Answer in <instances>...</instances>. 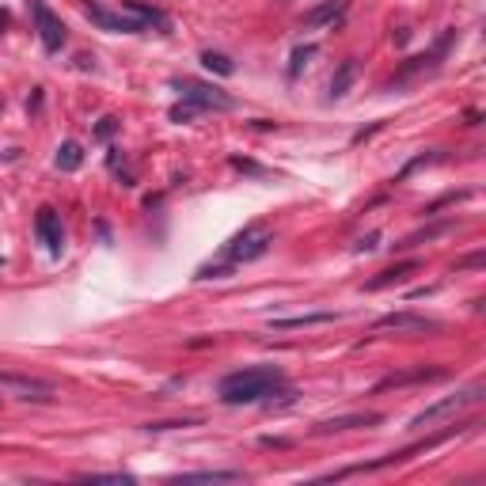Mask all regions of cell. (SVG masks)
<instances>
[{"mask_svg":"<svg viewBox=\"0 0 486 486\" xmlns=\"http://www.w3.org/2000/svg\"><path fill=\"white\" fill-rule=\"evenodd\" d=\"M278 387H285L281 369H274V364H255V369L228 372V376L217 384V392H221V403L243 407V403H262L266 395H274Z\"/></svg>","mask_w":486,"mask_h":486,"instance_id":"obj_1","label":"cell"},{"mask_svg":"<svg viewBox=\"0 0 486 486\" xmlns=\"http://www.w3.org/2000/svg\"><path fill=\"white\" fill-rule=\"evenodd\" d=\"M483 399H486V387L483 384L467 387V392H456V395H444V399H437L433 407L418 410V414L410 418V429H426L433 422H444V418H456V414H464L467 407H475V403H483Z\"/></svg>","mask_w":486,"mask_h":486,"instance_id":"obj_2","label":"cell"},{"mask_svg":"<svg viewBox=\"0 0 486 486\" xmlns=\"http://www.w3.org/2000/svg\"><path fill=\"white\" fill-rule=\"evenodd\" d=\"M270 243H274V236L266 232V224H247L240 236H232L228 243H224L221 258H224V262H232V266L255 262V258H262L266 251H270Z\"/></svg>","mask_w":486,"mask_h":486,"instance_id":"obj_3","label":"cell"},{"mask_svg":"<svg viewBox=\"0 0 486 486\" xmlns=\"http://www.w3.org/2000/svg\"><path fill=\"white\" fill-rule=\"evenodd\" d=\"M384 330L403 335V338H418V335H437V330H444V323L433 319V315H418V312H387L372 323V335H384Z\"/></svg>","mask_w":486,"mask_h":486,"instance_id":"obj_4","label":"cell"},{"mask_svg":"<svg viewBox=\"0 0 486 486\" xmlns=\"http://www.w3.org/2000/svg\"><path fill=\"white\" fill-rule=\"evenodd\" d=\"M0 399L50 403L53 399V384L50 380H35V376H19V372H0Z\"/></svg>","mask_w":486,"mask_h":486,"instance_id":"obj_5","label":"cell"},{"mask_svg":"<svg viewBox=\"0 0 486 486\" xmlns=\"http://www.w3.org/2000/svg\"><path fill=\"white\" fill-rule=\"evenodd\" d=\"M80 8H84V15L95 23L99 31H115V35H141V31H149L137 15L129 12H110V8H103L99 0H80Z\"/></svg>","mask_w":486,"mask_h":486,"instance_id":"obj_6","label":"cell"},{"mask_svg":"<svg viewBox=\"0 0 486 486\" xmlns=\"http://www.w3.org/2000/svg\"><path fill=\"white\" fill-rule=\"evenodd\" d=\"M31 19H35V31H38V38H42V46L50 53H58L65 46V38H69V31H65V23L46 8V0H31Z\"/></svg>","mask_w":486,"mask_h":486,"instance_id":"obj_7","label":"cell"},{"mask_svg":"<svg viewBox=\"0 0 486 486\" xmlns=\"http://www.w3.org/2000/svg\"><path fill=\"white\" fill-rule=\"evenodd\" d=\"M175 87L183 92V99L201 103L206 110H232V107H236V99H232V95H224L221 87H213V84H201V80L183 76V80H175Z\"/></svg>","mask_w":486,"mask_h":486,"instance_id":"obj_8","label":"cell"},{"mask_svg":"<svg viewBox=\"0 0 486 486\" xmlns=\"http://www.w3.org/2000/svg\"><path fill=\"white\" fill-rule=\"evenodd\" d=\"M35 232H38V240L46 243V251H50V255H61V247H65V232H61V217L53 213L50 206L38 209V217H35Z\"/></svg>","mask_w":486,"mask_h":486,"instance_id":"obj_9","label":"cell"},{"mask_svg":"<svg viewBox=\"0 0 486 486\" xmlns=\"http://www.w3.org/2000/svg\"><path fill=\"white\" fill-rule=\"evenodd\" d=\"M418 270H422V262H418V258L395 262V266H387V270H380L372 281H364V293H380V289H387V285H403V281H407L410 274H418Z\"/></svg>","mask_w":486,"mask_h":486,"instance_id":"obj_10","label":"cell"},{"mask_svg":"<svg viewBox=\"0 0 486 486\" xmlns=\"http://www.w3.org/2000/svg\"><path fill=\"white\" fill-rule=\"evenodd\" d=\"M384 422V414H342V418H330V422H319L312 429L315 437H327V433H346V429H369V426H380Z\"/></svg>","mask_w":486,"mask_h":486,"instance_id":"obj_11","label":"cell"},{"mask_svg":"<svg viewBox=\"0 0 486 486\" xmlns=\"http://www.w3.org/2000/svg\"><path fill=\"white\" fill-rule=\"evenodd\" d=\"M346 8H350V0H323V4L308 8V12L301 15V27H327V23L342 19Z\"/></svg>","mask_w":486,"mask_h":486,"instance_id":"obj_12","label":"cell"},{"mask_svg":"<svg viewBox=\"0 0 486 486\" xmlns=\"http://www.w3.org/2000/svg\"><path fill=\"white\" fill-rule=\"evenodd\" d=\"M338 312H308V315H289V319H270V330H304V327H327L338 323Z\"/></svg>","mask_w":486,"mask_h":486,"instance_id":"obj_13","label":"cell"},{"mask_svg":"<svg viewBox=\"0 0 486 486\" xmlns=\"http://www.w3.org/2000/svg\"><path fill=\"white\" fill-rule=\"evenodd\" d=\"M426 380H444V369H414V372H403V376H387L380 380L372 392H387V387H407V384H426Z\"/></svg>","mask_w":486,"mask_h":486,"instance_id":"obj_14","label":"cell"},{"mask_svg":"<svg viewBox=\"0 0 486 486\" xmlns=\"http://www.w3.org/2000/svg\"><path fill=\"white\" fill-rule=\"evenodd\" d=\"M456 228V221H437V224H426V228H418V232H410L403 243H395V251H410V247H418V243H429V240H437V236H444V232H452Z\"/></svg>","mask_w":486,"mask_h":486,"instance_id":"obj_15","label":"cell"},{"mask_svg":"<svg viewBox=\"0 0 486 486\" xmlns=\"http://www.w3.org/2000/svg\"><path fill=\"white\" fill-rule=\"evenodd\" d=\"M243 471H183L171 475V483H243Z\"/></svg>","mask_w":486,"mask_h":486,"instance_id":"obj_16","label":"cell"},{"mask_svg":"<svg viewBox=\"0 0 486 486\" xmlns=\"http://www.w3.org/2000/svg\"><path fill=\"white\" fill-rule=\"evenodd\" d=\"M353 76H358V58H346L342 65H338V72L330 76V99H342V95L350 92Z\"/></svg>","mask_w":486,"mask_h":486,"instance_id":"obj_17","label":"cell"},{"mask_svg":"<svg viewBox=\"0 0 486 486\" xmlns=\"http://www.w3.org/2000/svg\"><path fill=\"white\" fill-rule=\"evenodd\" d=\"M122 8H126V12H129V15H137V19H141V23H144V27H152V23H156V27H160V31H167V27H171V23H167V15H164V12H160V8H149V4H137V0H126V4H122Z\"/></svg>","mask_w":486,"mask_h":486,"instance_id":"obj_18","label":"cell"},{"mask_svg":"<svg viewBox=\"0 0 486 486\" xmlns=\"http://www.w3.org/2000/svg\"><path fill=\"white\" fill-rule=\"evenodd\" d=\"M80 164H84V149H80L76 141H65L58 149V167L61 171H76Z\"/></svg>","mask_w":486,"mask_h":486,"instance_id":"obj_19","label":"cell"},{"mask_svg":"<svg viewBox=\"0 0 486 486\" xmlns=\"http://www.w3.org/2000/svg\"><path fill=\"white\" fill-rule=\"evenodd\" d=\"M198 115H206V107H201V103H194V99H179L171 110H167V118L179 122V126H183V122H194Z\"/></svg>","mask_w":486,"mask_h":486,"instance_id":"obj_20","label":"cell"},{"mask_svg":"<svg viewBox=\"0 0 486 486\" xmlns=\"http://www.w3.org/2000/svg\"><path fill=\"white\" fill-rule=\"evenodd\" d=\"M201 65H206L209 72H217V76H232V72H236L232 58H224V53H217V50H206V53H201Z\"/></svg>","mask_w":486,"mask_h":486,"instance_id":"obj_21","label":"cell"},{"mask_svg":"<svg viewBox=\"0 0 486 486\" xmlns=\"http://www.w3.org/2000/svg\"><path fill=\"white\" fill-rule=\"evenodd\" d=\"M232 270H236V266H232V262H224V258H221V262L201 266V270L194 274V278H198V281H209V278H232Z\"/></svg>","mask_w":486,"mask_h":486,"instance_id":"obj_22","label":"cell"},{"mask_svg":"<svg viewBox=\"0 0 486 486\" xmlns=\"http://www.w3.org/2000/svg\"><path fill=\"white\" fill-rule=\"evenodd\" d=\"M80 479L84 483H137L133 475H126V471H84Z\"/></svg>","mask_w":486,"mask_h":486,"instance_id":"obj_23","label":"cell"},{"mask_svg":"<svg viewBox=\"0 0 486 486\" xmlns=\"http://www.w3.org/2000/svg\"><path fill=\"white\" fill-rule=\"evenodd\" d=\"M315 58V46H296L293 58H289V76H301V69Z\"/></svg>","mask_w":486,"mask_h":486,"instance_id":"obj_24","label":"cell"},{"mask_svg":"<svg viewBox=\"0 0 486 486\" xmlns=\"http://www.w3.org/2000/svg\"><path fill=\"white\" fill-rule=\"evenodd\" d=\"M232 167H236V171H243V175H255V179H270V171H266L262 164H255V160H243V156H232L228 160Z\"/></svg>","mask_w":486,"mask_h":486,"instance_id":"obj_25","label":"cell"},{"mask_svg":"<svg viewBox=\"0 0 486 486\" xmlns=\"http://www.w3.org/2000/svg\"><path fill=\"white\" fill-rule=\"evenodd\" d=\"M118 126H122V122H118L115 115H107V118L99 122V126H95V137H99V141H110V137L118 133Z\"/></svg>","mask_w":486,"mask_h":486,"instance_id":"obj_26","label":"cell"},{"mask_svg":"<svg viewBox=\"0 0 486 486\" xmlns=\"http://www.w3.org/2000/svg\"><path fill=\"white\" fill-rule=\"evenodd\" d=\"M380 247V232H369V236H361L358 243H353V251L358 255H364V251H376Z\"/></svg>","mask_w":486,"mask_h":486,"instance_id":"obj_27","label":"cell"},{"mask_svg":"<svg viewBox=\"0 0 486 486\" xmlns=\"http://www.w3.org/2000/svg\"><path fill=\"white\" fill-rule=\"evenodd\" d=\"M479 266H483V251H475V255L460 258V262H456V270H479Z\"/></svg>","mask_w":486,"mask_h":486,"instance_id":"obj_28","label":"cell"},{"mask_svg":"<svg viewBox=\"0 0 486 486\" xmlns=\"http://www.w3.org/2000/svg\"><path fill=\"white\" fill-rule=\"evenodd\" d=\"M376 129H384V122H376V126H369V129H358V133H353V144H361V141H369L372 133H376Z\"/></svg>","mask_w":486,"mask_h":486,"instance_id":"obj_29","label":"cell"}]
</instances>
